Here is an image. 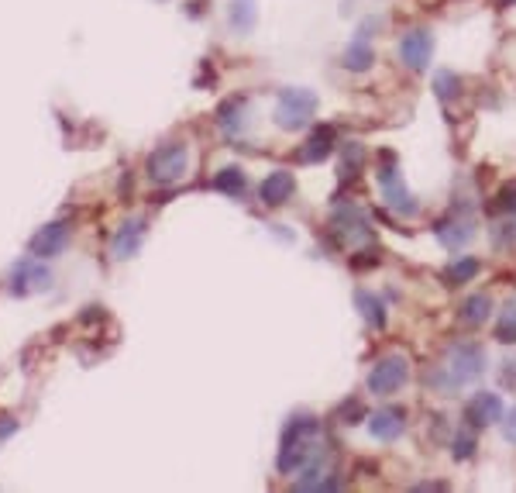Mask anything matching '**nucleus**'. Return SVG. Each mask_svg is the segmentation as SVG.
Masks as SVG:
<instances>
[{
    "mask_svg": "<svg viewBox=\"0 0 516 493\" xmlns=\"http://www.w3.org/2000/svg\"><path fill=\"white\" fill-rule=\"evenodd\" d=\"M434 94H438L444 104H451V100L461 94V79L455 73H448V69H438L434 73Z\"/></svg>",
    "mask_w": 516,
    "mask_h": 493,
    "instance_id": "a878e982",
    "label": "nucleus"
},
{
    "mask_svg": "<svg viewBox=\"0 0 516 493\" xmlns=\"http://www.w3.org/2000/svg\"><path fill=\"white\" fill-rule=\"evenodd\" d=\"M258 24V0H231V28L238 35H251Z\"/></svg>",
    "mask_w": 516,
    "mask_h": 493,
    "instance_id": "aec40b11",
    "label": "nucleus"
},
{
    "mask_svg": "<svg viewBox=\"0 0 516 493\" xmlns=\"http://www.w3.org/2000/svg\"><path fill=\"white\" fill-rule=\"evenodd\" d=\"M499 211H510V215H516V183H510V187H502V194H499Z\"/></svg>",
    "mask_w": 516,
    "mask_h": 493,
    "instance_id": "7c9ffc66",
    "label": "nucleus"
},
{
    "mask_svg": "<svg viewBox=\"0 0 516 493\" xmlns=\"http://www.w3.org/2000/svg\"><path fill=\"white\" fill-rule=\"evenodd\" d=\"M245 187H249V179H245V173H241L238 166H228V169H221V173L213 177V190H217V194H228V197H241Z\"/></svg>",
    "mask_w": 516,
    "mask_h": 493,
    "instance_id": "5701e85b",
    "label": "nucleus"
},
{
    "mask_svg": "<svg viewBox=\"0 0 516 493\" xmlns=\"http://www.w3.org/2000/svg\"><path fill=\"white\" fill-rule=\"evenodd\" d=\"M141 238H145V221H124L121 228H117V235H114V259H131L138 249H141Z\"/></svg>",
    "mask_w": 516,
    "mask_h": 493,
    "instance_id": "f3484780",
    "label": "nucleus"
},
{
    "mask_svg": "<svg viewBox=\"0 0 516 493\" xmlns=\"http://www.w3.org/2000/svg\"><path fill=\"white\" fill-rule=\"evenodd\" d=\"M355 304H358V311H362V317L372 328H385V304L379 297L368 294V290H358V294H355Z\"/></svg>",
    "mask_w": 516,
    "mask_h": 493,
    "instance_id": "b1692460",
    "label": "nucleus"
},
{
    "mask_svg": "<svg viewBox=\"0 0 516 493\" xmlns=\"http://www.w3.org/2000/svg\"><path fill=\"white\" fill-rule=\"evenodd\" d=\"M430 56H434V39H430L427 28H413V32H406L400 39V59L403 66H410L413 73H423Z\"/></svg>",
    "mask_w": 516,
    "mask_h": 493,
    "instance_id": "9d476101",
    "label": "nucleus"
},
{
    "mask_svg": "<svg viewBox=\"0 0 516 493\" xmlns=\"http://www.w3.org/2000/svg\"><path fill=\"white\" fill-rule=\"evenodd\" d=\"M379 187H383V197L385 204L396 211V215H406L413 217L417 211H421V204H417V197L406 190L400 183V173H396V156L393 152H383V166H379Z\"/></svg>",
    "mask_w": 516,
    "mask_h": 493,
    "instance_id": "423d86ee",
    "label": "nucleus"
},
{
    "mask_svg": "<svg viewBox=\"0 0 516 493\" xmlns=\"http://www.w3.org/2000/svg\"><path fill=\"white\" fill-rule=\"evenodd\" d=\"M338 417H341V425H358V421L365 417V407L358 404V400H355V404L348 400L341 411H338Z\"/></svg>",
    "mask_w": 516,
    "mask_h": 493,
    "instance_id": "c85d7f7f",
    "label": "nucleus"
},
{
    "mask_svg": "<svg viewBox=\"0 0 516 493\" xmlns=\"http://www.w3.org/2000/svg\"><path fill=\"white\" fill-rule=\"evenodd\" d=\"M502 397L493 394V390H478L465 400V425L468 428H489V425H499L502 421Z\"/></svg>",
    "mask_w": 516,
    "mask_h": 493,
    "instance_id": "1a4fd4ad",
    "label": "nucleus"
},
{
    "mask_svg": "<svg viewBox=\"0 0 516 493\" xmlns=\"http://www.w3.org/2000/svg\"><path fill=\"white\" fill-rule=\"evenodd\" d=\"M317 114V94L306 90V87H286L279 90V100H276V124L283 132H300L310 124V118Z\"/></svg>",
    "mask_w": 516,
    "mask_h": 493,
    "instance_id": "7ed1b4c3",
    "label": "nucleus"
},
{
    "mask_svg": "<svg viewBox=\"0 0 516 493\" xmlns=\"http://www.w3.org/2000/svg\"><path fill=\"white\" fill-rule=\"evenodd\" d=\"M499 425H502V438H506L510 445H516V404L506 411V415H502V421H499Z\"/></svg>",
    "mask_w": 516,
    "mask_h": 493,
    "instance_id": "c756f323",
    "label": "nucleus"
},
{
    "mask_svg": "<svg viewBox=\"0 0 516 493\" xmlns=\"http://www.w3.org/2000/svg\"><path fill=\"white\" fill-rule=\"evenodd\" d=\"M334 128H317L310 139L303 142V149H300V162H324L330 152H334Z\"/></svg>",
    "mask_w": 516,
    "mask_h": 493,
    "instance_id": "a211bd4d",
    "label": "nucleus"
},
{
    "mask_svg": "<svg viewBox=\"0 0 516 493\" xmlns=\"http://www.w3.org/2000/svg\"><path fill=\"white\" fill-rule=\"evenodd\" d=\"M324 449H321V421L310 415L289 417L286 432H283V449H279V459H276V470L279 473H300L306 462L321 459Z\"/></svg>",
    "mask_w": 516,
    "mask_h": 493,
    "instance_id": "f257e3e1",
    "label": "nucleus"
},
{
    "mask_svg": "<svg viewBox=\"0 0 516 493\" xmlns=\"http://www.w3.org/2000/svg\"><path fill=\"white\" fill-rule=\"evenodd\" d=\"M417 490H444V483H417Z\"/></svg>",
    "mask_w": 516,
    "mask_h": 493,
    "instance_id": "2f4dec72",
    "label": "nucleus"
},
{
    "mask_svg": "<svg viewBox=\"0 0 516 493\" xmlns=\"http://www.w3.org/2000/svg\"><path fill=\"white\" fill-rule=\"evenodd\" d=\"M451 455L465 462V459H472L475 455V434L472 432H458L455 434V442H451Z\"/></svg>",
    "mask_w": 516,
    "mask_h": 493,
    "instance_id": "bb28decb",
    "label": "nucleus"
},
{
    "mask_svg": "<svg viewBox=\"0 0 516 493\" xmlns=\"http://www.w3.org/2000/svg\"><path fill=\"white\" fill-rule=\"evenodd\" d=\"M245 124H249V100L245 97H231L217 107V128L224 135H238Z\"/></svg>",
    "mask_w": 516,
    "mask_h": 493,
    "instance_id": "dca6fc26",
    "label": "nucleus"
},
{
    "mask_svg": "<svg viewBox=\"0 0 516 493\" xmlns=\"http://www.w3.org/2000/svg\"><path fill=\"white\" fill-rule=\"evenodd\" d=\"M493 315V297L485 294H472L461 300V311H458V321L461 324H468V328H478V324H485Z\"/></svg>",
    "mask_w": 516,
    "mask_h": 493,
    "instance_id": "6ab92c4d",
    "label": "nucleus"
},
{
    "mask_svg": "<svg viewBox=\"0 0 516 493\" xmlns=\"http://www.w3.org/2000/svg\"><path fill=\"white\" fill-rule=\"evenodd\" d=\"M406 428V411L403 407H379L376 415L368 417V432L379 442H396Z\"/></svg>",
    "mask_w": 516,
    "mask_h": 493,
    "instance_id": "2eb2a0df",
    "label": "nucleus"
},
{
    "mask_svg": "<svg viewBox=\"0 0 516 493\" xmlns=\"http://www.w3.org/2000/svg\"><path fill=\"white\" fill-rule=\"evenodd\" d=\"M49 287H52V269L39 256L21 259L14 266V273H11V294L14 297H32L39 290H49Z\"/></svg>",
    "mask_w": 516,
    "mask_h": 493,
    "instance_id": "6e6552de",
    "label": "nucleus"
},
{
    "mask_svg": "<svg viewBox=\"0 0 516 493\" xmlns=\"http://www.w3.org/2000/svg\"><path fill=\"white\" fill-rule=\"evenodd\" d=\"M478 259L472 256H461L455 259V262H448L444 266V273H440V279H444V287H461V283H468V279H475L478 277Z\"/></svg>",
    "mask_w": 516,
    "mask_h": 493,
    "instance_id": "412c9836",
    "label": "nucleus"
},
{
    "mask_svg": "<svg viewBox=\"0 0 516 493\" xmlns=\"http://www.w3.org/2000/svg\"><path fill=\"white\" fill-rule=\"evenodd\" d=\"M338 487H341V479L330 466H324V455L306 462L300 470V479L293 483V490H338Z\"/></svg>",
    "mask_w": 516,
    "mask_h": 493,
    "instance_id": "4468645a",
    "label": "nucleus"
},
{
    "mask_svg": "<svg viewBox=\"0 0 516 493\" xmlns=\"http://www.w3.org/2000/svg\"><path fill=\"white\" fill-rule=\"evenodd\" d=\"M496 342L499 345H516V300H510L502 311H499V321H496Z\"/></svg>",
    "mask_w": 516,
    "mask_h": 493,
    "instance_id": "393cba45",
    "label": "nucleus"
},
{
    "mask_svg": "<svg viewBox=\"0 0 516 493\" xmlns=\"http://www.w3.org/2000/svg\"><path fill=\"white\" fill-rule=\"evenodd\" d=\"M149 179L158 183V187H172V183H179V179L190 173V149L186 145H179V142H169V145H162V149H155L152 156H149Z\"/></svg>",
    "mask_w": 516,
    "mask_h": 493,
    "instance_id": "20e7f679",
    "label": "nucleus"
},
{
    "mask_svg": "<svg viewBox=\"0 0 516 493\" xmlns=\"http://www.w3.org/2000/svg\"><path fill=\"white\" fill-rule=\"evenodd\" d=\"M482 373H485V349L478 342H455L448 349V362L440 366L438 373L427 376V379L444 394H455L458 387L478 379Z\"/></svg>",
    "mask_w": 516,
    "mask_h": 493,
    "instance_id": "f03ea898",
    "label": "nucleus"
},
{
    "mask_svg": "<svg viewBox=\"0 0 516 493\" xmlns=\"http://www.w3.org/2000/svg\"><path fill=\"white\" fill-rule=\"evenodd\" d=\"M296 194V179L289 169H272L266 179H262V187H258V197L266 207H283L289 197Z\"/></svg>",
    "mask_w": 516,
    "mask_h": 493,
    "instance_id": "ddd939ff",
    "label": "nucleus"
},
{
    "mask_svg": "<svg viewBox=\"0 0 516 493\" xmlns=\"http://www.w3.org/2000/svg\"><path fill=\"white\" fill-rule=\"evenodd\" d=\"M330 232L341 238L344 245H368V242L376 238L368 217H365L362 207H355V204H344V207L334 211V217H330Z\"/></svg>",
    "mask_w": 516,
    "mask_h": 493,
    "instance_id": "0eeeda50",
    "label": "nucleus"
},
{
    "mask_svg": "<svg viewBox=\"0 0 516 493\" xmlns=\"http://www.w3.org/2000/svg\"><path fill=\"white\" fill-rule=\"evenodd\" d=\"M69 245V221H49L45 228H39L32 242H28V252L39 259H52Z\"/></svg>",
    "mask_w": 516,
    "mask_h": 493,
    "instance_id": "9b49d317",
    "label": "nucleus"
},
{
    "mask_svg": "<svg viewBox=\"0 0 516 493\" xmlns=\"http://www.w3.org/2000/svg\"><path fill=\"white\" fill-rule=\"evenodd\" d=\"M362 162H365V152H362V145L358 142H351L348 145V152H344V162H341V177H355L358 169H362Z\"/></svg>",
    "mask_w": 516,
    "mask_h": 493,
    "instance_id": "cd10ccee",
    "label": "nucleus"
},
{
    "mask_svg": "<svg viewBox=\"0 0 516 493\" xmlns=\"http://www.w3.org/2000/svg\"><path fill=\"white\" fill-rule=\"evenodd\" d=\"M406 379H410V362H406V355H383L376 366H372V373H368V394L376 397H393L400 394L403 387H406Z\"/></svg>",
    "mask_w": 516,
    "mask_h": 493,
    "instance_id": "39448f33",
    "label": "nucleus"
},
{
    "mask_svg": "<svg viewBox=\"0 0 516 493\" xmlns=\"http://www.w3.org/2000/svg\"><path fill=\"white\" fill-rule=\"evenodd\" d=\"M372 62H376V52H372L368 39H362V35L344 49V69H351V73H365V69H372Z\"/></svg>",
    "mask_w": 516,
    "mask_h": 493,
    "instance_id": "4be33fe9",
    "label": "nucleus"
},
{
    "mask_svg": "<svg viewBox=\"0 0 516 493\" xmlns=\"http://www.w3.org/2000/svg\"><path fill=\"white\" fill-rule=\"evenodd\" d=\"M434 235H438V242L444 245V249H451V252H455V249L468 245V242L475 238V224L461 215L440 217L438 224H434Z\"/></svg>",
    "mask_w": 516,
    "mask_h": 493,
    "instance_id": "f8f14e48",
    "label": "nucleus"
}]
</instances>
